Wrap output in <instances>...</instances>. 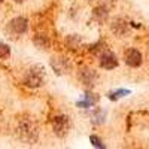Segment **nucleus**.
Returning <instances> with one entry per match:
<instances>
[{"mask_svg":"<svg viewBox=\"0 0 149 149\" xmlns=\"http://www.w3.org/2000/svg\"><path fill=\"white\" fill-rule=\"evenodd\" d=\"M17 134L22 142L33 145L37 140V137H39V128H37L36 122L31 118H22L18 121Z\"/></svg>","mask_w":149,"mask_h":149,"instance_id":"nucleus-1","label":"nucleus"},{"mask_svg":"<svg viewBox=\"0 0 149 149\" xmlns=\"http://www.w3.org/2000/svg\"><path fill=\"white\" fill-rule=\"evenodd\" d=\"M45 81V72L43 67L40 66H33L27 70L26 76H24V82L26 85L31 86V88H36V86H40Z\"/></svg>","mask_w":149,"mask_h":149,"instance_id":"nucleus-2","label":"nucleus"},{"mask_svg":"<svg viewBox=\"0 0 149 149\" xmlns=\"http://www.w3.org/2000/svg\"><path fill=\"white\" fill-rule=\"evenodd\" d=\"M52 127H54V131L57 136H66L69 128H70V121L67 116H57L52 122Z\"/></svg>","mask_w":149,"mask_h":149,"instance_id":"nucleus-3","label":"nucleus"},{"mask_svg":"<svg viewBox=\"0 0 149 149\" xmlns=\"http://www.w3.org/2000/svg\"><path fill=\"white\" fill-rule=\"evenodd\" d=\"M100 66L106 70H112V69H115L118 66V58L113 52H110V51H106L100 55Z\"/></svg>","mask_w":149,"mask_h":149,"instance_id":"nucleus-4","label":"nucleus"},{"mask_svg":"<svg viewBox=\"0 0 149 149\" xmlns=\"http://www.w3.org/2000/svg\"><path fill=\"white\" fill-rule=\"evenodd\" d=\"M27 27H29L27 26V19L22 18V17H17V18H14V19L9 22V30L12 33H17V34L26 33Z\"/></svg>","mask_w":149,"mask_h":149,"instance_id":"nucleus-5","label":"nucleus"},{"mask_svg":"<svg viewBox=\"0 0 149 149\" xmlns=\"http://www.w3.org/2000/svg\"><path fill=\"white\" fill-rule=\"evenodd\" d=\"M125 63L130 67H139L142 64V54L137 49H128L125 52Z\"/></svg>","mask_w":149,"mask_h":149,"instance_id":"nucleus-6","label":"nucleus"},{"mask_svg":"<svg viewBox=\"0 0 149 149\" xmlns=\"http://www.w3.org/2000/svg\"><path fill=\"white\" fill-rule=\"evenodd\" d=\"M81 79H82V82H84V84H86V85H93V84H94V81L97 79V74H95V72H94V70L84 69V70L81 72Z\"/></svg>","mask_w":149,"mask_h":149,"instance_id":"nucleus-7","label":"nucleus"},{"mask_svg":"<svg viewBox=\"0 0 149 149\" xmlns=\"http://www.w3.org/2000/svg\"><path fill=\"white\" fill-rule=\"evenodd\" d=\"M97 100H98L97 95H94V94H85L84 95V100L82 102H78V107H90L94 103H97Z\"/></svg>","mask_w":149,"mask_h":149,"instance_id":"nucleus-8","label":"nucleus"},{"mask_svg":"<svg viewBox=\"0 0 149 149\" xmlns=\"http://www.w3.org/2000/svg\"><path fill=\"white\" fill-rule=\"evenodd\" d=\"M112 30H113V33H116V34H124L127 31V22L118 18V19H115L113 22H112Z\"/></svg>","mask_w":149,"mask_h":149,"instance_id":"nucleus-9","label":"nucleus"},{"mask_svg":"<svg viewBox=\"0 0 149 149\" xmlns=\"http://www.w3.org/2000/svg\"><path fill=\"white\" fill-rule=\"evenodd\" d=\"M128 94H130L128 90H118L115 93H110L109 94V98H110V100H118V98H121L124 95H128Z\"/></svg>","mask_w":149,"mask_h":149,"instance_id":"nucleus-10","label":"nucleus"},{"mask_svg":"<svg viewBox=\"0 0 149 149\" xmlns=\"http://www.w3.org/2000/svg\"><path fill=\"white\" fill-rule=\"evenodd\" d=\"M9 54H10V49H9V46L6 45V43H3L2 40H0V58H8L9 57Z\"/></svg>","mask_w":149,"mask_h":149,"instance_id":"nucleus-11","label":"nucleus"},{"mask_svg":"<svg viewBox=\"0 0 149 149\" xmlns=\"http://www.w3.org/2000/svg\"><path fill=\"white\" fill-rule=\"evenodd\" d=\"M90 140H91V143H93V146H95V148H104V145L102 143V140L98 139V137H95V136H91L90 137Z\"/></svg>","mask_w":149,"mask_h":149,"instance_id":"nucleus-12","label":"nucleus"},{"mask_svg":"<svg viewBox=\"0 0 149 149\" xmlns=\"http://www.w3.org/2000/svg\"><path fill=\"white\" fill-rule=\"evenodd\" d=\"M34 42H36V45L43 46V48H46V46L49 45V42H48V40H43V37H42V36H37L36 39H34Z\"/></svg>","mask_w":149,"mask_h":149,"instance_id":"nucleus-13","label":"nucleus"},{"mask_svg":"<svg viewBox=\"0 0 149 149\" xmlns=\"http://www.w3.org/2000/svg\"><path fill=\"white\" fill-rule=\"evenodd\" d=\"M15 2H17V3H21V2H24V0H15Z\"/></svg>","mask_w":149,"mask_h":149,"instance_id":"nucleus-14","label":"nucleus"},{"mask_svg":"<svg viewBox=\"0 0 149 149\" xmlns=\"http://www.w3.org/2000/svg\"><path fill=\"white\" fill-rule=\"evenodd\" d=\"M2 2H3V0H0V3H2Z\"/></svg>","mask_w":149,"mask_h":149,"instance_id":"nucleus-15","label":"nucleus"}]
</instances>
